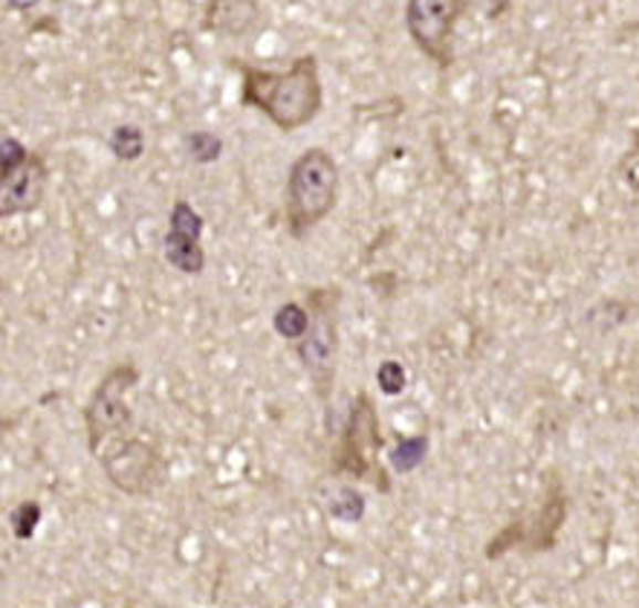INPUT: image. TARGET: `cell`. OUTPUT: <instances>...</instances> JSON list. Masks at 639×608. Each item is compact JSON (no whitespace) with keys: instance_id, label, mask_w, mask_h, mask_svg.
I'll return each instance as SVG.
<instances>
[{"instance_id":"2","label":"cell","mask_w":639,"mask_h":608,"mask_svg":"<svg viewBox=\"0 0 639 608\" xmlns=\"http://www.w3.org/2000/svg\"><path fill=\"white\" fill-rule=\"evenodd\" d=\"M342 171L327 148L313 145L290 166L284 191V221L290 235L304 238L336 209Z\"/></svg>"},{"instance_id":"7","label":"cell","mask_w":639,"mask_h":608,"mask_svg":"<svg viewBox=\"0 0 639 608\" xmlns=\"http://www.w3.org/2000/svg\"><path fill=\"white\" fill-rule=\"evenodd\" d=\"M96 458L107 481L130 499L154 495L168 479L166 458L159 455V449H154L136 434L111 441L107 447L98 449Z\"/></svg>"},{"instance_id":"14","label":"cell","mask_w":639,"mask_h":608,"mask_svg":"<svg viewBox=\"0 0 639 608\" xmlns=\"http://www.w3.org/2000/svg\"><path fill=\"white\" fill-rule=\"evenodd\" d=\"M188 151H191V157L200 163H211L218 160L220 151H223V143H220L218 137H211V134H206V130H197V134H191L188 137Z\"/></svg>"},{"instance_id":"6","label":"cell","mask_w":639,"mask_h":608,"mask_svg":"<svg viewBox=\"0 0 639 608\" xmlns=\"http://www.w3.org/2000/svg\"><path fill=\"white\" fill-rule=\"evenodd\" d=\"M136 382H139V368L134 363H119L93 388L91 400L84 406V429H87V447L93 455H98V449L111 441L134 434V411H130L128 395Z\"/></svg>"},{"instance_id":"10","label":"cell","mask_w":639,"mask_h":608,"mask_svg":"<svg viewBox=\"0 0 639 608\" xmlns=\"http://www.w3.org/2000/svg\"><path fill=\"white\" fill-rule=\"evenodd\" d=\"M203 235V218L195 212V206L177 200L171 209V229L166 235V259L186 275H200L206 266V252L200 247Z\"/></svg>"},{"instance_id":"13","label":"cell","mask_w":639,"mask_h":608,"mask_svg":"<svg viewBox=\"0 0 639 608\" xmlns=\"http://www.w3.org/2000/svg\"><path fill=\"white\" fill-rule=\"evenodd\" d=\"M111 148L119 160H125V163L139 160L145 151L143 130L136 128V125H119V128L111 134Z\"/></svg>"},{"instance_id":"3","label":"cell","mask_w":639,"mask_h":608,"mask_svg":"<svg viewBox=\"0 0 639 608\" xmlns=\"http://www.w3.org/2000/svg\"><path fill=\"white\" fill-rule=\"evenodd\" d=\"M338 302H342V290L338 287L310 290L307 304H304L310 311V327L307 334L295 343V354H298L322 406L331 403L333 382H336Z\"/></svg>"},{"instance_id":"17","label":"cell","mask_w":639,"mask_h":608,"mask_svg":"<svg viewBox=\"0 0 639 608\" xmlns=\"http://www.w3.org/2000/svg\"><path fill=\"white\" fill-rule=\"evenodd\" d=\"M38 3H41V0H7V9H12V12H30Z\"/></svg>"},{"instance_id":"4","label":"cell","mask_w":639,"mask_h":608,"mask_svg":"<svg viewBox=\"0 0 639 608\" xmlns=\"http://www.w3.org/2000/svg\"><path fill=\"white\" fill-rule=\"evenodd\" d=\"M383 432H379V415L368 391H359L347 411V423L333 447V475H350V479L370 481L379 490H388L385 467L379 464Z\"/></svg>"},{"instance_id":"16","label":"cell","mask_w":639,"mask_h":608,"mask_svg":"<svg viewBox=\"0 0 639 608\" xmlns=\"http://www.w3.org/2000/svg\"><path fill=\"white\" fill-rule=\"evenodd\" d=\"M489 3V18H504L506 12H510V7H512V0H486Z\"/></svg>"},{"instance_id":"8","label":"cell","mask_w":639,"mask_h":608,"mask_svg":"<svg viewBox=\"0 0 639 608\" xmlns=\"http://www.w3.org/2000/svg\"><path fill=\"white\" fill-rule=\"evenodd\" d=\"M467 9L469 0H406L408 39L437 70L454 64V30Z\"/></svg>"},{"instance_id":"11","label":"cell","mask_w":639,"mask_h":608,"mask_svg":"<svg viewBox=\"0 0 639 608\" xmlns=\"http://www.w3.org/2000/svg\"><path fill=\"white\" fill-rule=\"evenodd\" d=\"M234 3L238 0H211L209 3V30H218V32H247L252 23H255L258 18V9H249V12H243L241 7H247V3H252V0H241V7L234 9Z\"/></svg>"},{"instance_id":"9","label":"cell","mask_w":639,"mask_h":608,"mask_svg":"<svg viewBox=\"0 0 639 608\" xmlns=\"http://www.w3.org/2000/svg\"><path fill=\"white\" fill-rule=\"evenodd\" d=\"M50 166L38 151H27L15 137L3 139V189H0V214L35 212L46 195Z\"/></svg>"},{"instance_id":"1","label":"cell","mask_w":639,"mask_h":608,"mask_svg":"<svg viewBox=\"0 0 639 608\" xmlns=\"http://www.w3.org/2000/svg\"><path fill=\"white\" fill-rule=\"evenodd\" d=\"M234 67L241 70V105L266 116L281 134L307 128L322 114L324 87L313 53L298 55L286 70H266L249 61H234Z\"/></svg>"},{"instance_id":"12","label":"cell","mask_w":639,"mask_h":608,"mask_svg":"<svg viewBox=\"0 0 639 608\" xmlns=\"http://www.w3.org/2000/svg\"><path fill=\"white\" fill-rule=\"evenodd\" d=\"M307 327H310V311L307 307H301V304L290 302L275 313V331H279L284 339H290V343H298L301 336L307 334Z\"/></svg>"},{"instance_id":"5","label":"cell","mask_w":639,"mask_h":608,"mask_svg":"<svg viewBox=\"0 0 639 608\" xmlns=\"http://www.w3.org/2000/svg\"><path fill=\"white\" fill-rule=\"evenodd\" d=\"M564 522H567V493H564V481L558 475H547V484H544V499L542 504L530 513V516H521L515 522L497 531L492 539H489L486 556L489 563H495L510 551H526V554H544V551H553L558 542V533H562Z\"/></svg>"},{"instance_id":"15","label":"cell","mask_w":639,"mask_h":608,"mask_svg":"<svg viewBox=\"0 0 639 608\" xmlns=\"http://www.w3.org/2000/svg\"><path fill=\"white\" fill-rule=\"evenodd\" d=\"M379 386H383L388 395L402 391V386H406V371L399 368V363H385L383 368H379Z\"/></svg>"}]
</instances>
